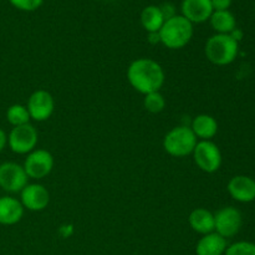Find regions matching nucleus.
I'll list each match as a JSON object with an SVG mask.
<instances>
[{
	"instance_id": "7ed1b4c3",
	"label": "nucleus",
	"mask_w": 255,
	"mask_h": 255,
	"mask_svg": "<svg viewBox=\"0 0 255 255\" xmlns=\"http://www.w3.org/2000/svg\"><path fill=\"white\" fill-rule=\"evenodd\" d=\"M208 61L217 66H226L237 59L239 52V42L229 34H216L209 37L204 47Z\"/></svg>"
},
{
	"instance_id": "f3484780",
	"label": "nucleus",
	"mask_w": 255,
	"mask_h": 255,
	"mask_svg": "<svg viewBox=\"0 0 255 255\" xmlns=\"http://www.w3.org/2000/svg\"><path fill=\"white\" fill-rule=\"evenodd\" d=\"M188 223L194 232L206 236L214 232V214L206 208H196L189 214Z\"/></svg>"
},
{
	"instance_id": "1a4fd4ad",
	"label": "nucleus",
	"mask_w": 255,
	"mask_h": 255,
	"mask_svg": "<svg viewBox=\"0 0 255 255\" xmlns=\"http://www.w3.org/2000/svg\"><path fill=\"white\" fill-rule=\"evenodd\" d=\"M22 167L29 178L42 179L51 173L54 168V157L46 149L35 148L27 154Z\"/></svg>"
},
{
	"instance_id": "6e6552de",
	"label": "nucleus",
	"mask_w": 255,
	"mask_h": 255,
	"mask_svg": "<svg viewBox=\"0 0 255 255\" xmlns=\"http://www.w3.org/2000/svg\"><path fill=\"white\" fill-rule=\"evenodd\" d=\"M243 217L236 207H223L214 213V232L228 239L239 233Z\"/></svg>"
},
{
	"instance_id": "5701e85b",
	"label": "nucleus",
	"mask_w": 255,
	"mask_h": 255,
	"mask_svg": "<svg viewBox=\"0 0 255 255\" xmlns=\"http://www.w3.org/2000/svg\"><path fill=\"white\" fill-rule=\"evenodd\" d=\"M10 4L21 11H35L42 5L44 0H9Z\"/></svg>"
},
{
	"instance_id": "39448f33",
	"label": "nucleus",
	"mask_w": 255,
	"mask_h": 255,
	"mask_svg": "<svg viewBox=\"0 0 255 255\" xmlns=\"http://www.w3.org/2000/svg\"><path fill=\"white\" fill-rule=\"evenodd\" d=\"M37 139L39 134L36 128L31 124H26L12 127L7 134V146L16 154H29L36 148Z\"/></svg>"
},
{
	"instance_id": "0eeeda50",
	"label": "nucleus",
	"mask_w": 255,
	"mask_h": 255,
	"mask_svg": "<svg viewBox=\"0 0 255 255\" xmlns=\"http://www.w3.org/2000/svg\"><path fill=\"white\" fill-rule=\"evenodd\" d=\"M27 177L24 167L15 162L0 164V188L7 193H20L27 186Z\"/></svg>"
},
{
	"instance_id": "9d476101",
	"label": "nucleus",
	"mask_w": 255,
	"mask_h": 255,
	"mask_svg": "<svg viewBox=\"0 0 255 255\" xmlns=\"http://www.w3.org/2000/svg\"><path fill=\"white\" fill-rule=\"evenodd\" d=\"M26 109L31 120L37 122L46 121L54 114V97L46 90H36L27 100Z\"/></svg>"
},
{
	"instance_id": "393cba45",
	"label": "nucleus",
	"mask_w": 255,
	"mask_h": 255,
	"mask_svg": "<svg viewBox=\"0 0 255 255\" xmlns=\"http://www.w3.org/2000/svg\"><path fill=\"white\" fill-rule=\"evenodd\" d=\"M161 7V11L162 14H163L164 16V20H168L171 19V17H173L174 15H176V12H174V6L172 4H164L163 6H159Z\"/></svg>"
},
{
	"instance_id": "6ab92c4d",
	"label": "nucleus",
	"mask_w": 255,
	"mask_h": 255,
	"mask_svg": "<svg viewBox=\"0 0 255 255\" xmlns=\"http://www.w3.org/2000/svg\"><path fill=\"white\" fill-rule=\"evenodd\" d=\"M209 20H211L212 27L217 34H231L236 29V17L229 10L213 11Z\"/></svg>"
},
{
	"instance_id": "ddd939ff",
	"label": "nucleus",
	"mask_w": 255,
	"mask_h": 255,
	"mask_svg": "<svg viewBox=\"0 0 255 255\" xmlns=\"http://www.w3.org/2000/svg\"><path fill=\"white\" fill-rule=\"evenodd\" d=\"M182 16L192 24H201L207 21L213 14L211 0H183L181 5Z\"/></svg>"
},
{
	"instance_id": "412c9836",
	"label": "nucleus",
	"mask_w": 255,
	"mask_h": 255,
	"mask_svg": "<svg viewBox=\"0 0 255 255\" xmlns=\"http://www.w3.org/2000/svg\"><path fill=\"white\" fill-rule=\"evenodd\" d=\"M143 106L151 114H159L166 107V99L159 91L144 95Z\"/></svg>"
},
{
	"instance_id": "cd10ccee",
	"label": "nucleus",
	"mask_w": 255,
	"mask_h": 255,
	"mask_svg": "<svg viewBox=\"0 0 255 255\" xmlns=\"http://www.w3.org/2000/svg\"><path fill=\"white\" fill-rule=\"evenodd\" d=\"M148 41L151 44H158V42H161L158 32H148Z\"/></svg>"
},
{
	"instance_id": "f257e3e1",
	"label": "nucleus",
	"mask_w": 255,
	"mask_h": 255,
	"mask_svg": "<svg viewBox=\"0 0 255 255\" xmlns=\"http://www.w3.org/2000/svg\"><path fill=\"white\" fill-rule=\"evenodd\" d=\"M164 71L161 65L152 59H137L127 69L129 85L142 95L157 92L164 84Z\"/></svg>"
},
{
	"instance_id": "9b49d317",
	"label": "nucleus",
	"mask_w": 255,
	"mask_h": 255,
	"mask_svg": "<svg viewBox=\"0 0 255 255\" xmlns=\"http://www.w3.org/2000/svg\"><path fill=\"white\" fill-rule=\"evenodd\" d=\"M20 202L24 209L31 212H41L49 206L50 193L42 184L31 183L20 192Z\"/></svg>"
},
{
	"instance_id": "4be33fe9",
	"label": "nucleus",
	"mask_w": 255,
	"mask_h": 255,
	"mask_svg": "<svg viewBox=\"0 0 255 255\" xmlns=\"http://www.w3.org/2000/svg\"><path fill=\"white\" fill-rule=\"evenodd\" d=\"M224 255H255V244L252 242H237L228 246Z\"/></svg>"
},
{
	"instance_id": "423d86ee",
	"label": "nucleus",
	"mask_w": 255,
	"mask_h": 255,
	"mask_svg": "<svg viewBox=\"0 0 255 255\" xmlns=\"http://www.w3.org/2000/svg\"><path fill=\"white\" fill-rule=\"evenodd\" d=\"M193 159L197 167L206 173H214L222 166V152L212 141L197 142L193 149Z\"/></svg>"
},
{
	"instance_id": "aec40b11",
	"label": "nucleus",
	"mask_w": 255,
	"mask_h": 255,
	"mask_svg": "<svg viewBox=\"0 0 255 255\" xmlns=\"http://www.w3.org/2000/svg\"><path fill=\"white\" fill-rule=\"evenodd\" d=\"M6 120L12 127L22 126V125L30 124V115L26 106L20 104L11 105L6 111Z\"/></svg>"
},
{
	"instance_id": "2eb2a0df",
	"label": "nucleus",
	"mask_w": 255,
	"mask_h": 255,
	"mask_svg": "<svg viewBox=\"0 0 255 255\" xmlns=\"http://www.w3.org/2000/svg\"><path fill=\"white\" fill-rule=\"evenodd\" d=\"M228 244L227 239L216 232L206 234L198 241L196 246L197 255H224Z\"/></svg>"
},
{
	"instance_id": "f03ea898",
	"label": "nucleus",
	"mask_w": 255,
	"mask_h": 255,
	"mask_svg": "<svg viewBox=\"0 0 255 255\" xmlns=\"http://www.w3.org/2000/svg\"><path fill=\"white\" fill-rule=\"evenodd\" d=\"M162 44L171 50H178L189 44L193 36V24L182 15L166 20L158 31Z\"/></svg>"
},
{
	"instance_id": "20e7f679",
	"label": "nucleus",
	"mask_w": 255,
	"mask_h": 255,
	"mask_svg": "<svg viewBox=\"0 0 255 255\" xmlns=\"http://www.w3.org/2000/svg\"><path fill=\"white\" fill-rule=\"evenodd\" d=\"M197 139L191 127L177 126L164 136L163 148L172 157H186L193 153Z\"/></svg>"
},
{
	"instance_id": "f8f14e48",
	"label": "nucleus",
	"mask_w": 255,
	"mask_h": 255,
	"mask_svg": "<svg viewBox=\"0 0 255 255\" xmlns=\"http://www.w3.org/2000/svg\"><path fill=\"white\" fill-rule=\"evenodd\" d=\"M227 189L234 201L241 203H251L255 201V179L246 174L234 176L228 182Z\"/></svg>"
},
{
	"instance_id": "b1692460",
	"label": "nucleus",
	"mask_w": 255,
	"mask_h": 255,
	"mask_svg": "<svg viewBox=\"0 0 255 255\" xmlns=\"http://www.w3.org/2000/svg\"><path fill=\"white\" fill-rule=\"evenodd\" d=\"M211 1L214 11L228 10L232 5V0H211Z\"/></svg>"
},
{
	"instance_id": "dca6fc26",
	"label": "nucleus",
	"mask_w": 255,
	"mask_h": 255,
	"mask_svg": "<svg viewBox=\"0 0 255 255\" xmlns=\"http://www.w3.org/2000/svg\"><path fill=\"white\" fill-rule=\"evenodd\" d=\"M191 129L201 141H211L218 132V122L211 115L202 114L194 117Z\"/></svg>"
},
{
	"instance_id": "a878e982",
	"label": "nucleus",
	"mask_w": 255,
	"mask_h": 255,
	"mask_svg": "<svg viewBox=\"0 0 255 255\" xmlns=\"http://www.w3.org/2000/svg\"><path fill=\"white\" fill-rule=\"evenodd\" d=\"M7 144V134L2 128H0V153L4 151V148Z\"/></svg>"
},
{
	"instance_id": "bb28decb",
	"label": "nucleus",
	"mask_w": 255,
	"mask_h": 255,
	"mask_svg": "<svg viewBox=\"0 0 255 255\" xmlns=\"http://www.w3.org/2000/svg\"><path fill=\"white\" fill-rule=\"evenodd\" d=\"M229 35H231V36L233 37V39L236 40L237 42H239L242 39H243V31H242V30H239V29H237V27Z\"/></svg>"
},
{
	"instance_id": "a211bd4d",
	"label": "nucleus",
	"mask_w": 255,
	"mask_h": 255,
	"mask_svg": "<svg viewBox=\"0 0 255 255\" xmlns=\"http://www.w3.org/2000/svg\"><path fill=\"white\" fill-rule=\"evenodd\" d=\"M166 21L161 7L157 5H148L141 12V24L147 32H158Z\"/></svg>"
},
{
	"instance_id": "4468645a",
	"label": "nucleus",
	"mask_w": 255,
	"mask_h": 255,
	"mask_svg": "<svg viewBox=\"0 0 255 255\" xmlns=\"http://www.w3.org/2000/svg\"><path fill=\"white\" fill-rule=\"evenodd\" d=\"M24 216V207L19 199L10 196L0 197V224L14 226Z\"/></svg>"
}]
</instances>
